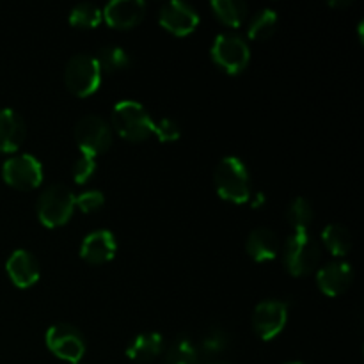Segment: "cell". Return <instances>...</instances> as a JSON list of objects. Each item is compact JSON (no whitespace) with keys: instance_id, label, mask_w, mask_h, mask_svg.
Returning <instances> with one entry per match:
<instances>
[{"instance_id":"obj_1","label":"cell","mask_w":364,"mask_h":364,"mask_svg":"<svg viewBox=\"0 0 364 364\" xmlns=\"http://www.w3.org/2000/svg\"><path fill=\"white\" fill-rule=\"evenodd\" d=\"M215 188L223 199L233 203H247L251 198V180L247 166L238 156H224L215 167Z\"/></svg>"},{"instance_id":"obj_2","label":"cell","mask_w":364,"mask_h":364,"mask_svg":"<svg viewBox=\"0 0 364 364\" xmlns=\"http://www.w3.org/2000/svg\"><path fill=\"white\" fill-rule=\"evenodd\" d=\"M283 262L288 272L304 276L316 269L320 262V245L308 230H295L284 242Z\"/></svg>"},{"instance_id":"obj_3","label":"cell","mask_w":364,"mask_h":364,"mask_svg":"<svg viewBox=\"0 0 364 364\" xmlns=\"http://www.w3.org/2000/svg\"><path fill=\"white\" fill-rule=\"evenodd\" d=\"M112 127L121 137L128 141H141L151 134L155 121L141 103L134 100H121L112 109Z\"/></svg>"},{"instance_id":"obj_4","label":"cell","mask_w":364,"mask_h":364,"mask_svg":"<svg viewBox=\"0 0 364 364\" xmlns=\"http://www.w3.org/2000/svg\"><path fill=\"white\" fill-rule=\"evenodd\" d=\"M77 196L63 183H53L41 192L38 201V215L45 226L55 228L66 223L73 213Z\"/></svg>"},{"instance_id":"obj_5","label":"cell","mask_w":364,"mask_h":364,"mask_svg":"<svg viewBox=\"0 0 364 364\" xmlns=\"http://www.w3.org/2000/svg\"><path fill=\"white\" fill-rule=\"evenodd\" d=\"M64 82L68 89L77 96H89L100 87L102 70L98 60L91 53H77L64 68Z\"/></svg>"},{"instance_id":"obj_6","label":"cell","mask_w":364,"mask_h":364,"mask_svg":"<svg viewBox=\"0 0 364 364\" xmlns=\"http://www.w3.org/2000/svg\"><path fill=\"white\" fill-rule=\"evenodd\" d=\"M75 139H77L82 153L96 156L107 151L109 146L112 144V130L103 117L96 116V114H87L78 119L77 127H75Z\"/></svg>"},{"instance_id":"obj_7","label":"cell","mask_w":364,"mask_h":364,"mask_svg":"<svg viewBox=\"0 0 364 364\" xmlns=\"http://www.w3.org/2000/svg\"><path fill=\"white\" fill-rule=\"evenodd\" d=\"M212 57L220 68L230 73H240L251 59V50L242 36L224 32L215 38L212 45Z\"/></svg>"},{"instance_id":"obj_8","label":"cell","mask_w":364,"mask_h":364,"mask_svg":"<svg viewBox=\"0 0 364 364\" xmlns=\"http://www.w3.org/2000/svg\"><path fill=\"white\" fill-rule=\"evenodd\" d=\"M46 347L64 361H82L85 352L84 334L70 323H55L46 331Z\"/></svg>"},{"instance_id":"obj_9","label":"cell","mask_w":364,"mask_h":364,"mask_svg":"<svg viewBox=\"0 0 364 364\" xmlns=\"http://www.w3.org/2000/svg\"><path fill=\"white\" fill-rule=\"evenodd\" d=\"M2 176L16 188H34L43 181V166L31 153L11 156L4 162Z\"/></svg>"},{"instance_id":"obj_10","label":"cell","mask_w":364,"mask_h":364,"mask_svg":"<svg viewBox=\"0 0 364 364\" xmlns=\"http://www.w3.org/2000/svg\"><path fill=\"white\" fill-rule=\"evenodd\" d=\"M288 308L283 301H262L252 313V327L262 340H272L283 331Z\"/></svg>"},{"instance_id":"obj_11","label":"cell","mask_w":364,"mask_h":364,"mask_svg":"<svg viewBox=\"0 0 364 364\" xmlns=\"http://www.w3.org/2000/svg\"><path fill=\"white\" fill-rule=\"evenodd\" d=\"M159 20L162 27H166L173 34L185 36L191 34L198 27L199 14L191 4L183 2V0H171L160 7Z\"/></svg>"},{"instance_id":"obj_12","label":"cell","mask_w":364,"mask_h":364,"mask_svg":"<svg viewBox=\"0 0 364 364\" xmlns=\"http://www.w3.org/2000/svg\"><path fill=\"white\" fill-rule=\"evenodd\" d=\"M354 279V269L350 263L347 262H329L323 267H320L316 272V283L318 288L329 297H336V295L343 294Z\"/></svg>"},{"instance_id":"obj_13","label":"cell","mask_w":364,"mask_h":364,"mask_svg":"<svg viewBox=\"0 0 364 364\" xmlns=\"http://www.w3.org/2000/svg\"><path fill=\"white\" fill-rule=\"evenodd\" d=\"M109 25L116 28H130L144 18L146 4L142 0H112L102 11Z\"/></svg>"},{"instance_id":"obj_14","label":"cell","mask_w":364,"mask_h":364,"mask_svg":"<svg viewBox=\"0 0 364 364\" xmlns=\"http://www.w3.org/2000/svg\"><path fill=\"white\" fill-rule=\"evenodd\" d=\"M117 251V242L112 231L96 230L84 238L80 256L89 263H105L114 258Z\"/></svg>"},{"instance_id":"obj_15","label":"cell","mask_w":364,"mask_h":364,"mask_svg":"<svg viewBox=\"0 0 364 364\" xmlns=\"http://www.w3.org/2000/svg\"><path fill=\"white\" fill-rule=\"evenodd\" d=\"M7 274L13 283L20 288H28L39 279V263L32 252L16 249L7 259Z\"/></svg>"},{"instance_id":"obj_16","label":"cell","mask_w":364,"mask_h":364,"mask_svg":"<svg viewBox=\"0 0 364 364\" xmlns=\"http://www.w3.org/2000/svg\"><path fill=\"white\" fill-rule=\"evenodd\" d=\"M245 249H247L249 256L256 262H269L277 256L281 242L276 231L270 230V228H256L247 237Z\"/></svg>"},{"instance_id":"obj_17","label":"cell","mask_w":364,"mask_h":364,"mask_svg":"<svg viewBox=\"0 0 364 364\" xmlns=\"http://www.w3.org/2000/svg\"><path fill=\"white\" fill-rule=\"evenodd\" d=\"M25 139V123L13 109L0 110V151L9 153L20 148Z\"/></svg>"},{"instance_id":"obj_18","label":"cell","mask_w":364,"mask_h":364,"mask_svg":"<svg viewBox=\"0 0 364 364\" xmlns=\"http://www.w3.org/2000/svg\"><path fill=\"white\" fill-rule=\"evenodd\" d=\"M164 348V338L159 333H144L139 334L134 341L130 343V347L127 348V355L134 361H151L156 355L162 352Z\"/></svg>"},{"instance_id":"obj_19","label":"cell","mask_w":364,"mask_h":364,"mask_svg":"<svg viewBox=\"0 0 364 364\" xmlns=\"http://www.w3.org/2000/svg\"><path fill=\"white\" fill-rule=\"evenodd\" d=\"M322 240L334 256H345L352 249V235L343 224H327L322 231Z\"/></svg>"},{"instance_id":"obj_20","label":"cell","mask_w":364,"mask_h":364,"mask_svg":"<svg viewBox=\"0 0 364 364\" xmlns=\"http://www.w3.org/2000/svg\"><path fill=\"white\" fill-rule=\"evenodd\" d=\"M212 9L230 27H240L247 18V4L242 0H212Z\"/></svg>"},{"instance_id":"obj_21","label":"cell","mask_w":364,"mask_h":364,"mask_svg":"<svg viewBox=\"0 0 364 364\" xmlns=\"http://www.w3.org/2000/svg\"><path fill=\"white\" fill-rule=\"evenodd\" d=\"M100 64V70L109 71V73H114V71L124 70V68L130 64V55L124 48L116 45H105L100 46L98 53L95 57Z\"/></svg>"},{"instance_id":"obj_22","label":"cell","mask_w":364,"mask_h":364,"mask_svg":"<svg viewBox=\"0 0 364 364\" xmlns=\"http://www.w3.org/2000/svg\"><path fill=\"white\" fill-rule=\"evenodd\" d=\"M277 25V13L274 9H259L258 13L252 14L251 21H249L247 34L251 39H265L276 31Z\"/></svg>"},{"instance_id":"obj_23","label":"cell","mask_w":364,"mask_h":364,"mask_svg":"<svg viewBox=\"0 0 364 364\" xmlns=\"http://www.w3.org/2000/svg\"><path fill=\"white\" fill-rule=\"evenodd\" d=\"M198 347L188 338H178L169 347L166 355V364H199Z\"/></svg>"},{"instance_id":"obj_24","label":"cell","mask_w":364,"mask_h":364,"mask_svg":"<svg viewBox=\"0 0 364 364\" xmlns=\"http://www.w3.org/2000/svg\"><path fill=\"white\" fill-rule=\"evenodd\" d=\"M287 219L295 230H306L308 224L313 220V206L306 198L291 199L287 208Z\"/></svg>"},{"instance_id":"obj_25","label":"cell","mask_w":364,"mask_h":364,"mask_svg":"<svg viewBox=\"0 0 364 364\" xmlns=\"http://www.w3.org/2000/svg\"><path fill=\"white\" fill-rule=\"evenodd\" d=\"M102 9L96 4L80 2L71 9L70 23L77 25V27H95L102 21Z\"/></svg>"},{"instance_id":"obj_26","label":"cell","mask_w":364,"mask_h":364,"mask_svg":"<svg viewBox=\"0 0 364 364\" xmlns=\"http://www.w3.org/2000/svg\"><path fill=\"white\" fill-rule=\"evenodd\" d=\"M230 345V336L224 329H219V327H213V329L206 331L205 336L201 340V350L205 354H219V352H224Z\"/></svg>"},{"instance_id":"obj_27","label":"cell","mask_w":364,"mask_h":364,"mask_svg":"<svg viewBox=\"0 0 364 364\" xmlns=\"http://www.w3.org/2000/svg\"><path fill=\"white\" fill-rule=\"evenodd\" d=\"M96 173V159L87 153H82L78 155V159L75 160L73 167H71V174H73V180L77 183H85V181L91 180Z\"/></svg>"},{"instance_id":"obj_28","label":"cell","mask_w":364,"mask_h":364,"mask_svg":"<svg viewBox=\"0 0 364 364\" xmlns=\"http://www.w3.org/2000/svg\"><path fill=\"white\" fill-rule=\"evenodd\" d=\"M75 203H77V206L82 210V212L89 213L92 212V210H98L100 206L105 203V196H103V192L96 191V188H91V191H85L82 192L80 196H77Z\"/></svg>"},{"instance_id":"obj_29","label":"cell","mask_w":364,"mask_h":364,"mask_svg":"<svg viewBox=\"0 0 364 364\" xmlns=\"http://www.w3.org/2000/svg\"><path fill=\"white\" fill-rule=\"evenodd\" d=\"M153 132H155V134L159 135V139L162 142L178 141V139H180V135H181L180 127H178V124L174 123L173 119H167V117H164V119L156 121L155 127H153Z\"/></svg>"},{"instance_id":"obj_30","label":"cell","mask_w":364,"mask_h":364,"mask_svg":"<svg viewBox=\"0 0 364 364\" xmlns=\"http://www.w3.org/2000/svg\"><path fill=\"white\" fill-rule=\"evenodd\" d=\"M265 199H267V198H265V194H262V192H259V194H256V198L252 199L251 205L255 206V208H258V206H262L263 203H265Z\"/></svg>"},{"instance_id":"obj_31","label":"cell","mask_w":364,"mask_h":364,"mask_svg":"<svg viewBox=\"0 0 364 364\" xmlns=\"http://www.w3.org/2000/svg\"><path fill=\"white\" fill-rule=\"evenodd\" d=\"M329 4L334 7H341V6H348V4H350V0H331Z\"/></svg>"},{"instance_id":"obj_32","label":"cell","mask_w":364,"mask_h":364,"mask_svg":"<svg viewBox=\"0 0 364 364\" xmlns=\"http://www.w3.org/2000/svg\"><path fill=\"white\" fill-rule=\"evenodd\" d=\"M210 364H233V363H228V361H213V363H210Z\"/></svg>"},{"instance_id":"obj_33","label":"cell","mask_w":364,"mask_h":364,"mask_svg":"<svg viewBox=\"0 0 364 364\" xmlns=\"http://www.w3.org/2000/svg\"><path fill=\"white\" fill-rule=\"evenodd\" d=\"M71 364H85L84 361H77V363H71Z\"/></svg>"},{"instance_id":"obj_34","label":"cell","mask_w":364,"mask_h":364,"mask_svg":"<svg viewBox=\"0 0 364 364\" xmlns=\"http://www.w3.org/2000/svg\"><path fill=\"white\" fill-rule=\"evenodd\" d=\"M287 364H304V363H299V361H295V363H287Z\"/></svg>"}]
</instances>
